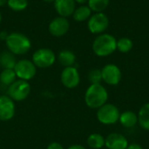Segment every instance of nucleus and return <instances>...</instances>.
<instances>
[{
  "label": "nucleus",
  "mask_w": 149,
  "mask_h": 149,
  "mask_svg": "<svg viewBox=\"0 0 149 149\" xmlns=\"http://www.w3.org/2000/svg\"><path fill=\"white\" fill-rule=\"evenodd\" d=\"M58 62L61 65L65 67L73 66V65L76 62V56L75 54L69 50H63L59 52L58 56Z\"/></svg>",
  "instance_id": "f3484780"
},
{
  "label": "nucleus",
  "mask_w": 149,
  "mask_h": 149,
  "mask_svg": "<svg viewBox=\"0 0 149 149\" xmlns=\"http://www.w3.org/2000/svg\"><path fill=\"white\" fill-rule=\"evenodd\" d=\"M137 115L140 127L144 130L149 131V103L144 104L140 108Z\"/></svg>",
  "instance_id": "dca6fc26"
},
{
  "label": "nucleus",
  "mask_w": 149,
  "mask_h": 149,
  "mask_svg": "<svg viewBox=\"0 0 149 149\" xmlns=\"http://www.w3.org/2000/svg\"><path fill=\"white\" fill-rule=\"evenodd\" d=\"M17 75L14 69H3L0 73V82L6 86H10L17 79Z\"/></svg>",
  "instance_id": "412c9836"
},
{
  "label": "nucleus",
  "mask_w": 149,
  "mask_h": 149,
  "mask_svg": "<svg viewBox=\"0 0 149 149\" xmlns=\"http://www.w3.org/2000/svg\"><path fill=\"white\" fill-rule=\"evenodd\" d=\"M88 79L89 82L92 84H100L102 81V74L101 70L94 68L92 69L88 73Z\"/></svg>",
  "instance_id": "393cba45"
},
{
  "label": "nucleus",
  "mask_w": 149,
  "mask_h": 149,
  "mask_svg": "<svg viewBox=\"0 0 149 149\" xmlns=\"http://www.w3.org/2000/svg\"><path fill=\"white\" fill-rule=\"evenodd\" d=\"M45 2H47V3H52V2H54L55 0H44Z\"/></svg>",
  "instance_id": "2f4dec72"
},
{
  "label": "nucleus",
  "mask_w": 149,
  "mask_h": 149,
  "mask_svg": "<svg viewBox=\"0 0 149 149\" xmlns=\"http://www.w3.org/2000/svg\"><path fill=\"white\" fill-rule=\"evenodd\" d=\"M5 44L8 50L14 55H24L27 53L31 47L29 38L19 32L10 33Z\"/></svg>",
  "instance_id": "7ed1b4c3"
},
{
  "label": "nucleus",
  "mask_w": 149,
  "mask_h": 149,
  "mask_svg": "<svg viewBox=\"0 0 149 149\" xmlns=\"http://www.w3.org/2000/svg\"><path fill=\"white\" fill-rule=\"evenodd\" d=\"M86 143L92 149H101L105 147V138L100 134H92L88 136Z\"/></svg>",
  "instance_id": "aec40b11"
},
{
  "label": "nucleus",
  "mask_w": 149,
  "mask_h": 149,
  "mask_svg": "<svg viewBox=\"0 0 149 149\" xmlns=\"http://www.w3.org/2000/svg\"><path fill=\"white\" fill-rule=\"evenodd\" d=\"M7 2L8 0H0V7H3L5 4H7Z\"/></svg>",
  "instance_id": "c756f323"
},
{
  "label": "nucleus",
  "mask_w": 149,
  "mask_h": 149,
  "mask_svg": "<svg viewBox=\"0 0 149 149\" xmlns=\"http://www.w3.org/2000/svg\"><path fill=\"white\" fill-rule=\"evenodd\" d=\"M117 50V39L111 34H100L93 43V51L98 57H107Z\"/></svg>",
  "instance_id": "f03ea898"
},
{
  "label": "nucleus",
  "mask_w": 149,
  "mask_h": 149,
  "mask_svg": "<svg viewBox=\"0 0 149 149\" xmlns=\"http://www.w3.org/2000/svg\"><path fill=\"white\" fill-rule=\"evenodd\" d=\"M56 60L54 52L47 48H41L37 50L32 55V62L36 67L47 68L52 66Z\"/></svg>",
  "instance_id": "6e6552de"
},
{
  "label": "nucleus",
  "mask_w": 149,
  "mask_h": 149,
  "mask_svg": "<svg viewBox=\"0 0 149 149\" xmlns=\"http://www.w3.org/2000/svg\"><path fill=\"white\" fill-rule=\"evenodd\" d=\"M119 108L111 103H106L99 109H97V120L103 125H114L119 122L120 119Z\"/></svg>",
  "instance_id": "20e7f679"
},
{
  "label": "nucleus",
  "mask_w": 149,
  "mask_h": 149,
  "mask_svg": "<svg viewBox=\"0 0 149 149\" xmlns=\"http://www.w3.org/2000/svg\"><path fill=\"white\" fill-rule=\"evenodd\" d=\"M49 31L54 37H62L67 33L70 29V23L64 17H55L49 24Z\"/></svg>",
  "instance_id": "9b49d317"
},
{
  "label": "nucleus",
  "mask_w": 149,
  "mask_h": 149,
  "mask_svg": "<svg viewBox=\"0 0 149 149\" xmlns=\"http://www.w3.org/2000/svg\"><path fill=\"white\" fill-rule=\"evenodd\" d=\"M108 100V92L101 84H92L85 93V102L92 109H99Z\"/></svg>",
  "instance_id": "f257e3e1"
},
{
  "label": "nucleus",
  "mask_w": 149,
  "mask_h": 149,
  "mask_svg": "<svg viewBox=\"0 0 149 149\" xmlns=\"http://www.w3.org/2000/svg\"><path fill=\"white\" fill-rule=\"evenodd\" d=\"M31 93V86L28 81L17 79L8 86V96L13 101L24 100Z\"/></svg>",
  "instance_id": "39448f33"
},
{
  "label": "nucleus",
  "mask_w": 149,
  "mask_h": 149,
  "mask_svg": "<svg viewBox=\"0 0 149 149\" xmlns=\"http://www.w3.org/2000/svg\"><path fill=\"white\" fill-rule=\"evenodd\" d=\"M67 149H86L85 147L81 146V145H72L71 147H69Z\"/></svg>",
  "instance_id": "c85d7f7f"
},
{
  "label": "nucleus",
  "mask_w": 149,
  "mask_h": 149,
  "mask_svg": "<svg viewBox=\"0 0 149 149\" xmlns=\"http://www.w3.org/2000/svg\"><path fill=\"white\" fill-rule=\"evenodd\" d=\"M14 72L17 75V78L28 81L33 79L36 75L37 67L32 61L28 59H21L17 61V64L14 67Z\"/></svg>",
  "instance_id": "0eeeda50"
},
{
  "label": "nucleus",
  "mask_w": 149,
  "mask_h": 149,
  "mask_svg": "<svg viewBox=\"0 0 149 149\" xmlns=\"http://www.w3.org/2000/svg\"><path fill=\"white\" fill-rule=\"evenodd\" d=\"M8 36H9V33L7 31H3L0 32V39L3 40V41H6Z\"/></svg>",
  "instance_id": "cd10ccee"
},
{
  "label": "nucleus",
  "mask_w": 149,
  "mask_h": 149,
  "mask_svg": "<svg viewBox=\"0 0 149 149\" xmlns=\"http://www.w3.org/2000/svg\"><path fill=\"white\" fill-rule=\"evenodd\" d=\"M109 26L108 17L103 12L94 13L87 22V27L93 34H102Z\"/></svg>",
  "instance_id": "423d86ee"
},
{
  "label": "nucleus",
  "mask_w": 149,
  "mask_h": 149,
  "mask_svg": "<svg viewBox=\"0 0 149 149\" xmlns=\"http://www.w3.org/2000/svg\"><path fill=\"white\" fill-rule=\"evenodd\" d=\"M46 149H64L63 146L58 142H52L47 146Z\"/></svg>",
  "instance_id": "a878e982"
},
{
  "label": "nucleus",
  "mask_w": 149,
  "mask_h": 149,
  "mask_svg": "<svg viewBox=\"0 0 149 149\" xmlns=\"http://www.w3.org/2000/svg\"><path fill=\"white\" fill-rule=\"evenodd\" d=\"M17 64L15 55L10 51L3 52L0 54V65L3 69H14Z\"/></svg>",
  "instance_id": "a211bd4d"
},
{
  "label": "nucleus",
  "mask_w": 149,
  "mask_h": 149,
  "mask_svg": "<svg viewBox=\"0 0 149 149\" xmlns=\"http://www.w3.org/2000/svg\"><path fill=\"white\" fill-rule=\"evenodd\" d=\"M102 81L109 86H117L122 78V73L119 66L114 64H107L101 69Z\"/></svg>",
  "instance_id": "1a4fd4ad"
},
{
  "label": "nucleus",
  "mask_w": 149,
  "mask_h": 149,
  "mask_svg": "<svg viewBox=\"0 0 149 149\" xmlns=\"http://www.w3.org/2000/svg\"><path fill=\"white\" fill-rule=\"evenodd\" d=\"M76 3H81V4H83V3H86V2H88V0H74Z\"/></svg>",
  "instance_id": "7c9ffc66"
},
{
  "label": "nucleus",
  "mask_w": 149,
  "mask_h": 149,
  "mask_svg": "<svg viewBox=\"0 0 149 149\" xmlns=\"http://www.w3.org/2000/svg\"><path fill=\"white\" fill-rule=\"evenodd\" d=\"M15 103L8 95H0V120L8 121L14 117Z\"/></svg>",
  "instance_id": "f8f14e48"
},
{
  "label": "nucleus",
  "mask_w": 149,
  "mask_h": 149,
  "mask_svg": "<svg viewBox=\"0 0 149 149\" xmlns=\"http://www.w3.org/2000/svg\"><path fill=\"white\" fill-rule=\"evenodd\" d=\"M119 122L125 128H133L138 124V115L133 111H125L120 113Z\"/></svg>",
  "instance_id": "2eb2a0df"
},
{
  "label": "nucleus",
  "mask_w": 149,
  "mask_h": 149,
  "mask_svg": "<svg viewBox=\"0 0 149 149\" xmlns=\"http://www.w3.org/2000/svg\"><path fill=\"white\" fill-rule=\"evenodd\" d=\"M72 16L75 21L84 22L86 20H88L92 16V10L88 7V5H81L75 9Z\"/></svg>",
  "instance_id": "6ab92c4d"
},
{
  "label": "nucleus",
  "mask_w": 149,
  "mask_h": 149,
  "mask_svg": "<svg viewBox=\"0 0 149 149\" xmlns=\"http://www.w3.org/2000/svg\"><path fill=\"white\" fill-rule=\"evenodd\" d=\"M54 7L60 17H67L73 14L76 9V2L74 0H55Z\"/></svg>",
  "instance_id": "4468645a"
},
{
  "label": "nucleus",
  "mask_w": 149,
  "mask_h": 149,
  "mask_svg": "<svg viewBox=\"0 0 149 149\" xmlns=\"http://www.w3.org/2000/svg\"><path fill=\"white\" fill-rule=\"evenodd\" d=\"M128 140L119 133H112L105 138V147L107 149H127Z\"/></svg>",
  "instance_id": "ddd939ff"
},
{
  "label": "nucleus",
  "mask_w": 149,
  "mask_h": 149,
  "mask_svg": "<svg viewBox=\"0 0 149 149\" xmlns=\"http://www.w3.org/2000/svg\"><path fill=\"white\" fill-rule=\"evenodd\" d=\"M7 5L14 11H21L28 6V0H8Z\"/></svg>",
  "instance_id": "b1692460"
},
{
  "label": "nucleus",
  "mask_w": 149,
  "mask_h": 149,
  "mask_svg": "<svg viewBox=\"0 0 149 149\" xmlns=\"http://www.w3.org/2000/svg\"><path fill=\"white\" fill-rule=\"evenodd\" d=\"M134 44L129 38H121L117 40V50L122 53L129 52L133 49Z\"/></svg>",
  "instance_id": "5701e85b"
},
{
  "label": "nucleus",
  "mask_w": 149,
  "mask_h": 149,
  "mask_svg": "<svg viewBox=\"0 0 149 149\" xmlns=\"http://www.w3.org/2000/svg\"><path fill=\"white\" fill-rule=\"evenodd\" d=\"M60 80L64 86L69 89L77 87L80 82V76L79 71L74 66L65 67L60 75Z\"/></svg>",
  "instance_id": "9d476101"
},
{
  "label": "nucleus",
  "mask_w": 149,
  "mask_h": 149,
  "mask_svg": "<svg viewBox=\"0 0 149 149\" xmlns=\"http://www.w3.org/2000/svg\"><path fill=\"white\" fill-rule=\"evenodd\" d=\"M110 0H88V7L92 11L103 12L109 5Z\"/></svg>",
  "instance_id": "4be33fe9"
},
{
  "label": "nucleus",
  "mask_w": 149,
  "mask_h": 149,
  "mask_svg": "<svg viewBox=\"0 0 149 149\" xmlns=\"http://www.w3.org/2000/svg\"><path fill=\"white\" fill-rule=\"evenodd\" d=\"M127 149H143V148L137 143H131L128 145V147L127 148Z\"/></svg>",
  "instance_id": "bb28decb"
},
{
  "label": "nucleus",
  "mask_w": 149,
  "mask_h": 149,
  "mask_svg": "<svg viewBox=\"0 0 149 149\" xmlns=\"http://www.w3.org/2000/svg\"><path fill=\"white\" fill-rule=\"evenodd\" d=\"M1 19H2V17H1V13H0V22H1Z\"/></svg>",
  "instance_id": "473e14b6"
}]
</instances>
